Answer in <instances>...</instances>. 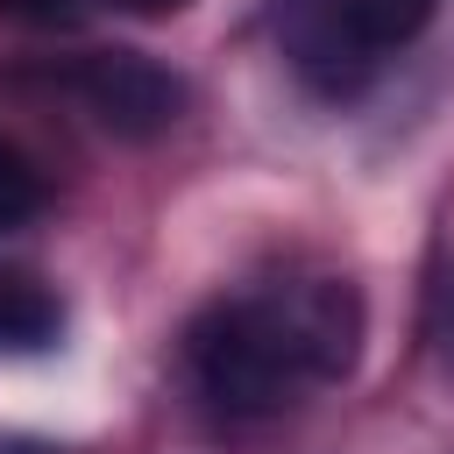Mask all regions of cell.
Masks as SVG:
<instances>
[{
    "label": "cell",
    "instance_id": "obj_1",
    "mask_svg": "<svg viewBox=\"0 0 454 454\" xmlns=\"http://www.w3.org/2000/svg\"><path fill=\"white\" fill-rule=\"evenodd\" d=\"M362 355V298L340 277H270L234 298H213L192 333L184 362L213 411L270 419L319 383H340Z\"/></svg>",
    "mask_w": 454,
    "mask_h": 454
},
{
    "label": "cell",
    "instance_id": "obj_2",
    "mask_svg": "<svg viewBox=\"0 0 454 454\" xmlns=\"http://www.w3.org/2000/svg\"><path fill=\"white\" fill-rule=\"evenodd\" d=\"M440 0H291L284 50L319 92H355L390 50H404Z\"/></svg>",
    "mask_w": 454,
    "mask_h": 454
},
{
    "label": "cell",
    "instance_id": "obj_3",
    "mask_svg": "<svg viewBox=\"0 0 454 454\" xmlns=\"http://www.w3.org/2000/svg\"><path fill=\"white\" fill-rule=\"evenodd\" d=\"M71 92L121 142H149V135H163L184 114V78L163 71L156 57H142V50H92L71 71Z\"/></svg>",
    "mask_w": 454,
    "mask_h": 454
},
{
    "label": "cell",
    "instance_id": "obj_4",
    "mask_svg": "<svg viewBox=\"0 0 454 454\" xmlns=\"http://www.w3.org/2000/svg\"><path fill=\"white\" fill-rule=\"evenodd\" d=\"M64 333V305L50 284L7 270L0 277V355H43L50 340Z\"/></svg>",
    "mask_w": 454,
    "mask_h": 454
},
{
    "label": "cell",
    "instance_id": "obj_5",
    "mask_svg": "<svg viewBox=\"0 0 454 454\" xmlns=\"http://www.w3.org/2000/svg\"><path fill=\"white\" fill-rule=\"evenodd\" d=\"M35 199H43V177H35V163L0 135V234L7 227H21L28 213H35Z\"/></svg>",
    "mask_w": 454,
    "mask_h": 454
},
{
    "label": "cell",
    "instance_id": "obj_6",
    "mask_svg": "<svg viewBox=\"0 0 454 454\" xmlns=\"http://www.w3.org/2000/svg\"><path fill=\"white\" fill-rule=\"evenodd\" d=\"M0 454H57V447H43V440H14V433H0Z\"/></svg>",
    "mask_w": 454,
    "mask_h": 454
},
{
    "label": "cell",
    "instance_id": "obj_7",
    "mask_svg": "<svg viewBox=\"0 0 454 454\" xmlns=\"http://www.w3.org/2000/svg\"><path fill=\"white\" fill-rule=\"evenodd\" d=\"M121 7H142V14H163V7H177V0H121Z\"/></svg>",
    "mask_w": 454,
    "mask_h": 454
}]
</instances>
